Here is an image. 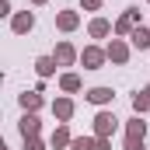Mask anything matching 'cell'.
<instances>
[{"mask_svg": "<svg viewBox=\"0 0 150 150\" xmlns=\"http://www.w3.org/2000/svg\"><path fill=\"white\" fill-rule=\"evenodd\" d=\"M115 126H119V119L112 112H98L94 115V136H101V140H108L115 133Z\"/></svg>", "mask_w": 150, "mask_h": 150, "instance_id": "cell-1", "label": "cell"}, {"mask_svg": "<svg viewBox=\"0 0 150 150\" xmlns=\"http://www.w3.org/2000/svg\"><path fill=\"white\" fill-rule=\"evenodd\" d=\"M105 56H108V52H101V49H94V45H87V49L80 52V59H84V67H87V70H101Z\"/></svg>", "mask_w": 150, "mask_h": 150, "instance_id": "cell-2", "label": "cell"}, {"mask_svg": "<svg viewBox=\"0 0 150 150\" xmlns=\"http://www.w3.org/2000/svg\"><path fill=\"white\" fill-rule=\"evenodd\" d=\"M136 21H140V11H136V7H129V11H126V14L119 18V25H115V32H119V35H126V32L133 35V25H136Z\"/></svg>", "mask_w": 150, "mask_h": 150, "instance_id": "cell-3", "label": "cell"}, {"mask_svg": "<svg viewBox=\"0 0 150 150\" xmlns=\"http://www.w3.org/2000/svg\"><path fill=\"white\" fill-rule=\"evenodd\" d=\"M105 52H108V59H112V63H126V59H129V45H126V42H119V38H112V45H108Z\"/></svg>", "mask_w": 150, "mask_h": 150, "instance_id": "cell-4", "label": "cell"}, {"mask_svg": "<svg viewBox=\"0 0 150 150\" xmlns=\"http://www.w3.org/2000/svg\"><path fill=\"white\" fill-rule=\"evenodd\" d=\"M112 98H115L112 87H91V91H87V101H91V105H108Z\"/></svg>", "mask_w": 150, "mask_h": 150, "instance_id": "cell-5", "label": "cell"}, {"mask_svg": "<svg viewBox=\"0 0 150 150\" xmlns=\"http://www.w3.org/2000/svg\"><path fill=\"white\" fill-rule=\"evenodd\" d=\"M74 59H77L74 45H70V42H59V45H56V63H59V67H70Z\"/></svg>", "mask_w": 150, "mask_h": 150, "instance_id": "cell-6", "label": "cell"}, {"mask_svg": "<svg viewBox=\"0 0 150 150\" xmlns=\"http://www.w3.org/2000/svg\"><path fill=\"white\" fill-rule=\"evenodd\" d=\"M32 25H35V14H32V11H25V14H18V18L11 21V28H14L18 35H21V32H32Z\"/></svg>", "mask_w": 150, "mask_h": 150, "instance_id": "cell-7", "label": "cell"}, {"mask_svg": "<svg viewBox=\"0 0 150 150\" xmlns=\"http://www.w3.org/2000/svg\"><path fill=\"white\" fill-rule=\"evenodd\" d=\"M52 112H56V119H59V122H67V119L74 115V101H70V98H59V101L52 105Z\"/></svg>", "mask_w": 150, "mask_h": 150, "instance_id": "cell-8", "label": "cell"}, {"mask_svg": "<svg viewBox=\"0 0 150 150\" xmlns=\"http://www.w3.org/2000/svg\"><path fill=\"white\" fill-rule=\"evenodd\" d=\"M21 136H25V140L38 136V119L35 115H25V119H21Z\"/></svg>", "mask_w": 150, "mask_h": 150, "instance_id": "cell-9", "label": "cell"}, {"mask_svg": "<svg viewBox=\"0 0 150 150\" xmlns=\"http://www.w3.org/2000/svg\"><path fill=\"white\" fill-rule=\"evenodd\" d=\"M77 21H80V18H77L74 11H63V14L56 18V25H59L63 32H74V28H77Z\"/></svg>", "mask_w": 150, "mask_h": 150, "instance_id": "cell-10", "label": "cell"}, {"mask_svg": "<svg viewBox=\"0 0 150 150\" xmlns=\"http://www.w3.org/2000/svg\"><path fill=\"white\" fill-rule=\"evenodd\" d=\"M129 42H133L136 49H147V45H150V32H147V28H133V35H129Z\"/></svg>", "mask_w": 150, "mask_h": 150, "instance_id": "cell-11", "label": "cell"}, {"mask_svg": "<svg viewBox=\"0 0 150 150\" xmlns=\"http://www.w3.org/2000/svg\"><path fill=\"white\" fill-rule=\"evenodd\" d=\"M108 32H112V25H108L105 18H94V21H91V35L94 38H105Z\"/></svg>", "mask_w": 150, "mask_h": 150, "instance_id": "cell-12", "label": "cell"}, {"mask_svg": "<svg viewBox=\"0 0 150 150\" xmlns=\"http://www.w3.org/2000/svg\"><path fill=\"white\" fill-rule=\"evenodd\" d=\"M38 105H42V98H38V91H32V94L25 91V94H21V108H25V112H35Z\"/></svg>", "mask_w": 150, "mask_h": 150, "instance_id": "cell-13", "label": "cell"}, {"mask_svg": "<svg viewBox=\"0 0 150 150\" xmlns=\"http://www.w3.org/2000/svg\"><path fill=\"white\" fill-rule=\"evenodd\" d=\"M70 150H98V136L91 140V136H77L74 143H70Z\"/></svg>", "mask_w": 150, "mask_h": 150, "instance_id": "cell-14", "label": "cell"}, {"mask_svg": "<svg viewBox=\"0 0 150 150\" xmlns=\"http://www.w3.org/2000/svg\"><path fill=\"white\" fill-rule=\"evenodd\" d=\"M133 108H136V115H143V112L150 108V87L143 91V94H136V98H133Z\"/></svg>", "mask_w": 150, "mask_h": 150, "instance_id": "cell-15", "label": "cell"}, {"mask_svg": "<svg viewBox=\"0 0 150 150\" xmlns=\"http://www.w3.org/2000/svg\"><path fill=\"white\" fill-rule=\"evenodd\" d=\"M59 87H63V91H80V77L77 74H63L59 77Z\"/></svg>", "mask_w": 150, "mask_h": 150, "instance_id": "cell-16", "label": "cell"}, {"mask_svg": "<svg viewBox=\"0 0 150 150\" xmlns=\"http://www.w3.org/2000/svg\"><path fill=\"white\" fill-rule=\"evenodd\" d=\"M74 140H70V133H67V126H59L56 133H52V147H70Z\"/></svg>", "mask_w": 150, "mask_h": 150, "instance_id": "cell-17", "label": "cell"}, {"mask_svg": "<svg viewBox=\"0 0 150 150\" xmlns=\"http://www.w3.org/2000/svg\"><path fill=\"white\" fill-rule=\"evenodd\" d=\"M35 70H38V74H42V77H49V74H52V70H56V59H49V56H42V59H38V63H35Z\"/></svg>", "mask_w": 150, "mask_h": 150, "instance_id": "cell-18", "label": "cell"}, {"mask_svg": "<svg viewBox=\"0 0 150 150\" xmlns=\"http://www.w3.org/2000/svg\"><path fill=\"white\" fill-rule=\"evenodd\" d=\"M126 133H129V136H143V133H147V122H143V119H133V122L126 126Z\"/></svg>", "mask_w": 150, "mask_h": 150, "instance_id": "cell-19", "label": "cell"}, {"mask_svg": "<svg viewBox=\"0 0 150 150\" xmlns=\"http://www.w3.org/2000/svg\"><path fill=\"white\" fill-rule=\"evenodd\" d=\"M126 150H143V136H129L126 133Z\"/></svg>", "mask_w": 150, "mask_h": 150, "instance_id": "cell-20", "label": "cell"}, {"mask_svg": "<svg viewBox=\"0 0 150 150\" xmlns=\"http://www.w3.org/2000/svg\"><path fill=\"white\" fill-rule=\"evenodd\" d=\"M25 150H45V143L38 136H32V140H25Z\"/></svg>", "mask_w": 150, "mask_h": 150, "instance_id": "cell-21", "label": "cell"}, {"mask_svg": "<svg viewBox=\"0 0 150 150\" xmlns=\"http://www.w3.org/2000/svg\"><path fill=\"white\" fill-rule=\"evenodd\" d=\"M80 4H84L87 11H98V7H101V0H80Z\"/></svg>", "mask_w": 150, "mask_h": 150, "instance_id": "cell-22", "label": "cell"}, {"mask_svg": "<svg viewBox=\"0 0 150 150\" xmlns=\"http://www.w3.org/2000/svg\"><path fill=\"white\" fill-rule=\"evenodd\" d=\"M35 4H45V0H35Z\"/></svg>", "mask_w": 150, "mask_h": 150, "instance_id": "cell-23", "label": "cell"}]
</instances>
